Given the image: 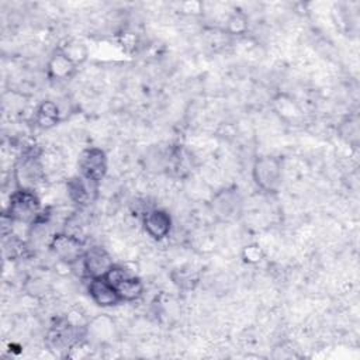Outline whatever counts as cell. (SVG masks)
Wrapping results in <instances>:
<instances>
[{
	"instance_id": "7",
	"label": "cell",
	"mask_w": 360,
	"mask_h": 360,
	"mask_svg": "<svg viewBox=\"0 0 360 360\" xmlns=\"http://www.w3.org/2000/svg\"><path fill=\"white\" fill-rule=\"evenodd\" d=\"M87 291L94 304L103 308L114 307L121 302V298L115 290V287L105 277L90 278Z\"/></svg>"
},
{
	"instance_id": "4",
	"label": "cell",
	"mask_w": 360,
	"mask_h": 360,
	"mask_svg": "<svg viewBox=\"0 0 360 360\" xmlns=\"http://www.w3.org/2000/svg\"><path fill=\"white\" fill-rule=\"evenodd\" d=\"M79 172L86 180L100 184L107 174V156L100 148H89L79 158Z\"/></svg>"
},
{
	"instance_id": "18",
	"label": "cell",
	"mask_w": 360,
	"mask_h": 360,
	"mask_svg": "<svg viewBox=\"0 0 360 360\" xmlns=\"http://www.w3.org/2000/svg\"><path fill=\"white\" fill-rule=\"evenodd\" d=\"M226 30L228 32L233 34V35H240L248 30V20L242 13H235L228 18V24H226Z\"/></svg>"
},
{
	"instance_id": "1",
	"label": "cell",
	"mask_w": 360,
	"mask_h": 360,
	"mask_svg": "<svg viewBox=\"0 0 360 360\" xmlns=\"http://www.w3.org/2000/svg\"><path fill=\"white\" fill-rule=\"evenodd\" d=\"M283 163L277 156L263 155L256 158L252 166V179L255 184L266 193H274L281 184Z\"/></svg>"
},
{
	"instance_id": "15",
	"label": "cell",
	"mask_w": 360,
	"mask_h": 360,
	"mask_svg": "<svg viewBox=\"0 0 360 360\" xmlns=\"http://www.w3.org/2000/svg\"><path fill=\"white\" fill-rule=\"evenodd\" d=\"M339 132L340 136L343 139H346L347 142H353L357 141L359 138V121L356 118H346L345 121H342L340 127H339Z\"/></svg>"
},
{
	"instance_id": "11",
	"label": "cell",
	"mask_w": 360,
	"mask_h": 360,
	"mask_svg": "<svg viewBox=\"0 0 360 360\" xmlns=\"http://www.w3.org/2000/svg\"><path fill=\"white\" fill-rule=\"evenodd\" d=\"M271 108L285 122H294L302 115V111L297 101L285 93H280L273 97Z\"/></svg>"
},
{
	"instance_id": "16",
	"label": "cell",
	"mask_w": 360,
	"mask_h": 360,
	"mask_svg": "<svg viewBox=\"0 0 360 360\" xmlns=\"http://www.w3.org/2000/svg\"><path fill=\"white\" fill-rule=\"evenodd\" d=\"M242 259L245 263H249V264H256V263H260L263 259H264V252L263 249L257 245V243H250V245H246L243 249H242Z\"/></svg>"
},
{
	"instance_id": "9",
	"label": "cell",
	"mask_w": 360,
	"mask_h": 360,
	"mask_svg": "<svg viewBox=\"0 0 360 360\" xmlns=\"http://www.w3.org/2000/svg\"><path fill=\"white\" fill-rule=\"evenodd\" d=\"M97 188H98L97 184L86 180L80 174L68 181L69 197L75 204L80 207H87L94 200Z\"/></svg>"
},
{
	"instance_id": "13",
	"label": "cell",
	"mask_w": 360,
	"mask_h": 360,
	"mask_svg": "<svg viewBox=\"0 0 360 360\" xmlns=\"http://www.w3.org/2000/svg\"><path fill=\"white\" fill-rule=\"evenodd\" d=\"M34 120L35 124L42 129L53 128L60 121V111L58 104L52 100L42 101L35 111Z\"/></svg>"
},
{
	"instance_id": "5",
	"label": "cell",
	"mask_w": 360,
	"mask_h": 360,
	"mask_svg": "<svg viewBox=\"0 0 360 360\" xmlns=\"http://www.w3.org/2000/svg\"><path fill=\"white\" fill-rule=\"evenodd\" d=\"M80 264L82 274L90 280L96 277H104L114 263L110 253L104 248L91 246L86 249L83 257L80 259Z\"/></svg>"
},
{
	"instance_id": "12",
	"label": "cell",
	"mask_w": 360,
	"mask_h": 360,
	"mask_svg": "<svg viewBox=\"0 0 360 360\" xmlns=\"http://www.w3.org/2000/svg\"><path fill=\"white\" fill-rule=\"evenodd\" d=\"M114 287L121 298V302H132L143 292V284L135 274H127L118 283H115Z\"/></svg>"
},
{
	"instance_id": "3",
	"label": "cell",
	"mask_w": 360,
	"mask_h": 360,
	"mask_svg": "<svg viewBox=\"0 0 360 360\" xmlns=\"http://www.w3.org/2000/svg\"><path fill=\"white\" fill-rule=\"evenodd\" d=\"M49 248L63 263L69 266L79 262L86 252L83 240L79 236L68 232L55 233L51 238Z\"/></svg>"
},
{
	"instance_id": "14",
	"label": "cell",
	"mask_w": 360,
	"mask_h": 360,
	"mask_svg": "<svg viewBox=\"0 0 360 360\" xmlns=\"http://www.w3.org/2000/svg\"><path fill=\"white\" fill-rule=\"evenodd\" d=\"M59 52H62L68 59H70L76 66L82 65L83 62H86L87 56H89V51L87 46L79 41V39H66L59 48Z\"/></svg>"
},
{
	"instance_id": "17",
	"label": "cell",
	"mask_w": 360,
	"mask_h": 360,
	"mask_svg": "<svg viewBox=\"0 0 360 360\" xmlns=\"http://www.w3.org/2000/svg\"><path fill=\"white\" fill-rule=\"evenodd\" d=\"M173 283L177 284L181 288H193L197 284V277L190 271V270H184V269H179L172 274Z\"/></svg>"
},
{
	"instance_id": "6",
	"label": "cell",
	"mask_w": 360,
	"mask_h": 360,
	"mask_svg": "<svg viewBox=\"0 0 360 360\" xmlns=\"http://www.w3.org/2000/svg\"><path fill=\"white\" fill-rule=\"evenodd\" d=\"M143 231L155 240H163L169 236L172 229V217L167 211L160 208L148 210L142 217Z\"/></svg>"
},
{
	"instance_id": "10",
	"label": "cell",
	"mask_w": 360,
	"mask_h": 360,
	"mask_svg": "<svg viewBox=\"0 0 360 360\" xmlns=\"http://www.w3.org/2000/svg\"><path fill=\"white\" fill-rule=\"evenodd\" d=\"M76 70H77V66L58 49L52 53V56L46 63V73L52 80H59V82L69 80L70 77L75 76Z\"/></svg>"
},
{
	"instance_id": "8",
	"label": "cell",
	"mask_w": 360,
	"mask_h": 360,
	"mask_svg": "<svg viewBox=\"0 0 360 360\" xmlns=\"http://www.w3.org/2000/svg\"><path fill=\"white\" fill-rule=\"evenodd\" d=\"M212 210L222 219H231L239 214L240 197L236 190L225 188L212 198Z\"/></svg>"
},
{
	"instance_id": "2",
	"label": "cell",
	"mask_w": 360,
	"mask_h": 360,
	"mask_svg": "<svg viewBox=\"0 0 360 360\" xmlns=\"http://www.w3.org/2000/svg\"><path fill=\"white\" fill-rule=\"evenodd\" d=\"M7 215L10 221L35 222L39 217V200L34 190L18 187L10 197Z\"/></svg>"
}]
</instances>
